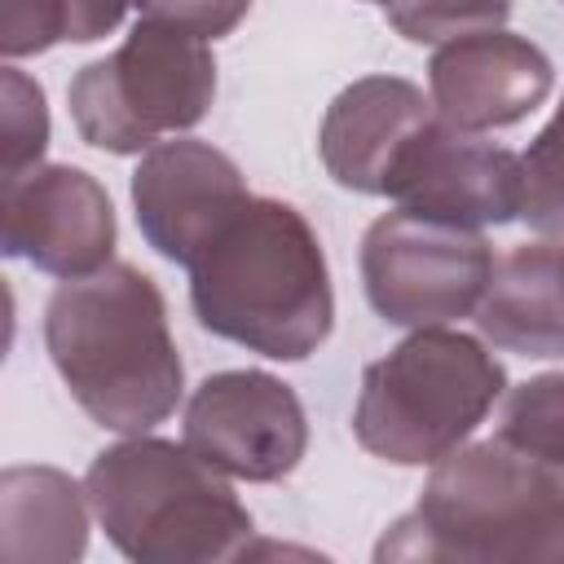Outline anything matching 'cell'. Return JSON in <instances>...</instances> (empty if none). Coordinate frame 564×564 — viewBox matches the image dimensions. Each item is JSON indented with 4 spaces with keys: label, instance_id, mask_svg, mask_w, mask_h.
I'll use <instances>...</instances> for the list:
<instances>
[{
    "label": "cell",
    "instance_id": "cell-1",
    "mask_svg": "<svg viewBox=\"0 0 564 564\" xmlns=\"http://www.w3.org/2000/svg\"><path fill=\"white\" fill-rule=\"evenodd\" d=\"M44 348L75 405L106 432L137 436L176 414L185 366L159 282L123 260L48 295Z\"/></svg>",
    "mask_w": 564,
    "mask_h": 564
},
{
    "label": "cell",
    "instance_id": "cell-2",
    "mask_svg": "<svg viewBox=\"0 0 564 564\" xmlns=\"http://www.w3.org/2000/svg\"><path fill=\"white\" fill-rule=\"evenodd\" d=\"M203 330L269 361L313 357L335 326L326 251L282 198H256L185 269Z\"/></svg>",
    "mask_w": 564,
    "mask_h": 564
},
{
    "label": "cell",
    "instance_id": "cell-3",
    "mask_svg": "<svg viewBox=\"0 0 564 564\" xmlns=\"http://www.w3.org/2000/svg\"><path fill=\"white\" fill-rule=\"evenodd\" d=\"M375 560H564V476L529 463L498 436L458 445L419 494V507L392 520Z\"/></svg>",
    "mask_w": 564,
    "mask_h": 564
},
{
    "label": "cell",
    "instance_id": "cell-4",
    "mask_svg": "<svg viewBox=\"0 0 564 564\" xmlns=\"http://www.w3.org/2000/svg\"><path fill=\"white\" fill-rule=\"evenodd\" d=\"M84 485L97 524L137 564L242 560L256 533L229 476L185 441L123 436L88 463Z\"/></svg>",
    "mask_w": 564,
    "mask_h": 564
},
{
    "label": "cell",
    "instance_id": "cell-5",
    "mask_svg": "<svg viewBox=\"0 0 564 564\" xmlns=\"http://www.w3.org/2000/svg\"><path fill=\"white\" fill-rule=\"evenodd\" d=\"M502 392L507 370L476 335L423 326L366 366L352 436L383 463L432 467L471 441Z\"/></svg>",
    "mask_w": 564,
    "mask_h": 564
},
{
    "label": "cell",
    "instance_id": "cell-6",
    "mask_svg": "<svg viewBox=\"0 0 564 564\" xmlns=\"http://www.w3.org/2000/svg\"><path fill=\"white\" fill-rule=\"evenodd\" d=\"M216 101L212 40L141 18L123 44L75 70L66 106L75 132L106 154H145L181 137Z\"/></svg>",
    "mask_w": 564,
    "mask_h": 564
},
{
    "label": "cell",
    "instance_id": "cell-7",
    "mask_svg": "<svg viewBox=\"0 0 564 564\" xmlns=\"http://www.w3.org/2000/svg\"><path fill=\"white\" fill-rule=\"evenodd\" d=\"M494 247L480 229L419 212H383L361 238V286L388 326L423 330L476 317L494 282Z\"/></svg>",
    "mask_w": 564,
    "mask_h": 564
},
{
    "label": "cell",
    "instance_id": "cell-8",
    "mask_svg": "<svg viewBox=\"0 0 564 564\" xmlns=\"http://www.w3.org/2000/svg\"><path fill=\"white\" fill-rule=\"evenodd\" d=\"M185 445L229 480L273 485L308 454V414L269 370H216L185 401Z\"/></svg>",
    "mask_w": 564,
    "mask_h": 564
},
{
    "label": "cell",
    "instance_id": "cell-9",
    "mask_svg": "<svg viewBox=\"0 0 564 564\" xmlns=\"http://www.w3.org/2000/svg\"><path fill=\"white\" fill-rule=\"evenodd\" d=\"M4 256L70 282L115 260V207L106 185L75 163H40L13 181H0Z\"/></svg>",
    "mask_w": 564,
    "mask_h": 564
},
{
    "label": "cell",
    "instance_id": "cell-10",
    "mask_svg": "<svg viewBox=\"0 0 564 564\" xmlns=\"http://www.w3.org/2000/svg\"><path fill=\"white\" fill-rule=\"evenodd\" d=\"M383 198L467 229L507 225L524 212V163L480 132H458L445 119H432L397 154Z\"/></svg>",
    "mask_w": 564,
    "mask_h": 564
},
{
    "label": "cell",
    "instance_id": "cell-11",
    "mask_svg": "<svg viewBox=\"0 0 564 564\" xmlns=\"http://www.w3.org/2000/svg\"><path fill=\"white\" fill-rule=\"evenodd\" d=\"M247 203L251 189L242 167L198 137H167L150 145L132 172L137 229L181 269H189Z\"/></svg>",
    "mask_w": 564,
    "mask_h": 564
},
{
    "label": "cell",
    "instance_id": "cell-12",
    "mask_svg": "<svg viewBox=\"0 0 564 564\" xmlns=\"http://www.w3.org/2000/svg\"><path fill=\"white\" fill-rule=\"evenodd\" d=\"M555 88L551 57L507 31H476L463 40H449L427 62V97L436 119H445L458 132H494L529 119Z\"/></svg>",
    "mask_w": 564,
    "mask_h": 564
},
{
    "label": "cell",
    "instance_id": "cell-13",
    "mask_svg": "<svg viewBox=\"0 0 564 564\" xmlns=\"http://www.w3.org/2000/svg\"><path fill=\"white\" fill-rule=\"evenodd\" d=\"M432 97L401 75H361L335 93L317 128V154L339 189L383 198L405 141L432 123Z\"/></svg>",
    "mask_w": 564,
    "mask_h": 564
},
{
    "label": "cell",
    "instance_id": "cell-14",
    "mask_svg": "<svg viewBox=\"0 0 564 564\" xmlns=\"http://www.w3.org/2000/svg\"><path fill=\"white\" fill-rule=\"evenodd\" d=\"M480 335L520 357H564V234L511 247L476 308Z\"/></svg>",
    "mask_w": 564,
    "mask_h": 564
},
{
    "label": "cell",
    "instance_id": "cell-15",
    "mask_svg": "<svg viewBox=\"0 0 564 564\" xmlns=\"http://www.w3.org/2000/svg\"><path fill=\"white\" fill-rule=\"evenodd\" d=\"M88 485L57 467H4L0 551L9 560L70 564L88 551Z\"/></svg>",
    "mask_w": 564,
    "mask_h": 564
},
{
    "label": "cell",
    "instance_id": "cell-16",
    "mask_svg": "<svg viewBox=\"0 0 564 564\" xmlns=\"http://www.w3.org/2000/svg\"><path fill=\"white\" fill-rule=\"evenodd\" d=\"M123 13L128 0H0V53L18 62L53 44H93L110 35Z\"/></svg>",
    "mask_w": 564,
    "mask_h": 564
},
{
    "label": "cell",
    "instance_id": "cell-17",
    "mask_svg": "<svg viewBox=\"0 0 564 564\" xmlns=\"http://www.w3.org/2000/svg\"><path fill=\"white\" fill-rule=\"evenodd\" d=\"M494 436L529 463L564 476V370L524 379L502 392Z\"/></svg>",
    "mask_w": 564,
    "mask_h": 564
},
{
    "label": "cell",
    "instance_id": "cell-18",
    "mask_svg": "<svg viewBox=\"0 0 564 564\" xmlns=\"http://www.w3.org/2000/svg\"><path fill=\"white\" fill-rule=\"evenodd\" d=\"M48 150V106L44 88L22 70L4 66L0 70V181H13L31 167L44 163Z\"/></svg>",
    "mask_w": 564,
    "mask_h": 564
},
{
    "label": "cell",
    "instance_id": "cell-19",
    "mask_svg": "<svg viewBox=\"0 0 564 564\" xmlns=\"http://www.w3.org/2000/svg\"><path fill=\"white\" fill-rule=\"evenodd\" d=\"M388 26L410 44H449L476 31H494L511 18V0H388Z\"/></svg>",
    "mask_w": 564,
    "mask_h": 564
},
{
    "label": "cell",
    "instance_id": "cell-20",
    "mask_svg": "<svg viewBox=\"0 0 564 564\" xmlns=\"http://www.w3.org/2000/svg\"><path fill=\"white\" fill-rule=\"evenodd\" d=\"M524 163V212L538 234H564V97L546 128L520 154Z\"/></svg>",
    "mask_w": 564,
    "mask_h": 564
},
{
    "label": "cell",
    "instance_id": "cell-21",
    "mask_svg": "<svg viewBox=\"0 0 564 564\" xmlns=\"http://www.w3.org/2000/svg\"><path fill=\"white\" fill-rule=\"evenodd\" d=\"M137 9L150 22L181 26L198 40H220L247 18L251 0H137Z\"/></svg>",
    "mask_w": 564,
    "mask_h": 564
},
{
    "label": "cell",
    "instance_id": "cell-22",
    "mask_svg": "<svg viewBox=\"0 0 564 564\" xmlns=\"http://www.w3.org/2000/svg\"><path fill=\"white\" fill-rule=\"evenodd\" d=\"M379 4H388V0H379Z\"/></svg>",
    "mask_w": 564,
    "mask_h": 564
}]
</instances>
